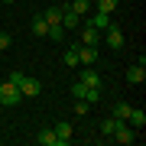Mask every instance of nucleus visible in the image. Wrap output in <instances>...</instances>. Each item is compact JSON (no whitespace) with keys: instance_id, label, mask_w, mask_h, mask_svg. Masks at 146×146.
Returning <instances> with one entry per match:
<instances>
[{"instance_id":"14","label":"nucleus","mask_w":146,"mask_h":146,"mask_svg":"<svg viewBox=\"0 0 146 146\" xmlns=\"http://www.w3.org/2000/svg\"><path fill=\"white\" fill-rule=\"evenodd\" d=\"M62 10L65 7H49V10H42V16H46L49 26H52V23H62Z\"/></svg>"},{"instance_id":"12","label":"nucleus","mask_w":146,"mask_h":146,"mask_svg":"<svg viewBox=\"0 0 146 146\" xmlns=\"http://www.w3.org/2000/svg\"><path fill=\"white\" fill-rule=\"evenodd\" d=\"M127 123H130V127H133L136 133H140L143 127H146V114H143V110H136V107H133V110H130V117H127Z\"/></svg>"},{"instance_id":"6","label":"nucleus","mask_w":146,"mask_h":146,"mask_svg":"<svg viewBox=\"0 0 146 146\" xmlns=\"http://www.w3.org/2000/svg\"><path fill=\"white\" fill-rule=\"evenodd\" d=\"M75 49H78V62H84V65L98 62V46H81V42H78Z\"/></svg>"},{"instance_id":"18","label":"nucleus","mask_w":146,"mask_h":146,"mask_svg":"<svg viewBox=\"0 0 146 146\" xmlns=\"http://www.w3.org/2000/svg\"><path fill=\"white\" fill-rule=\"evenodd\" d=\"M94 7H98V13H114L117 10V0H98Z\"/></svg>"},{"instance_id":"7","label":"nucleus","mask_w":146,"mask_h":146,"mask_svg":"<svg viewBox=\"0 0 146 146\" xmlns=\"http://www.w3.org/2000/svg\"><path fill=\"white\" fill-rule=\"evenodd\" d=\"M104 33H107L104 39H107V46H110V49H123V42H127V39H123V33H120V29L114 26V23H110V26H107Z\"/></svg>"},{"instance_id":"5","label":"nucleus","mask_w":146,"mask_h":146,"mask_svg":"<svg viewBox=\"0 0 146 146\" xmlns=\"http://www.w3.org/2000/svg\"><path fill=\"white\" fill-rule=\"evenodd\" d=\"M101 42V29H94L91 23H84L81 26V46H98Z\"/></svg>"},{"instance_id":"26","label":"nucleus","mask_w":146,"mask_h":146,"mask_svg":"<svg viewBox=\"0 0 146 146\" xmlns=\"http://www.w3.org/2000/svg\"><path fill=\"white\" fill-rule=\"evenodd\" d=\"M0 3H7V7H10V3H13V0H0Z\"/></svg>"},{"instance_id":"1","label":"nucleus","mask_w":146,"mask_h":146,"mask_svg":"<svg viewBox=\"0 0 146 146\" xmlns=\"http://www.w3.org/2000/svg\"><path fill=\"white\" fill-rule=\"evenodd\" d=\"M10 81L20 88L23 98H36V94L42 91V84H39L36 78H29V75H23V72H10Z\"/></svg>"},{"instance_id":"25","label":"nucleus","mask_w":146,"mask_h":146,"mask_svg":"<svg viewBox=\"0 0 146 146\" xmlns=\"http://www.w3.org/2000/svg\"><path fill=\"white\" fill-rule=\"evenodd\" d=\"M10 49V33H0V52H7Z\"/></svg>"},{"instance_id":"22","label":"nucleus","mask_w":146,"mask_h":146,"mask_svg":"<svg viewBox=\"0 0 146 146\" xmlns=\"http://www.w3.org/2000/svg\"><path fill=\"white\" fill-rule=\"evenodd\" d=\"M62 62H65V65H78V49L72 46V49L65 52V58H62Z\"/></svg>"},{"instance_id":"2","label":"nucleus","mask_w":146,"mask_h":146,"mask_svg":"<svg viewBox=\"0 0 146 146\" xmlns=\"http://www.w3.org/2000/svg\"><path fill=\"white\" fill-rule=\"evenodd\" d=\"M20 101H23V94H20V88H16L10 78L0 81V104H3V107H16Z\"/></svg>"},{"instance_id":"16","label":"nucleus","mask_w":146,"mask_h":146,"mask_svg":"<svg viewBox=\"0 0 146 146\" xmlns=\"http://www.w3.org/2000/svg\"><path fill=\"white\" fill-rule=\"evenodd\" d=\"M88 7H91V0H72V3H68V10H75L78 16H84V13H88Z\"/></svg>"},{"instance_id":"21","label":"nucleus","mask_w":146,"mask_h":146,"mask_svg":"<svg viewBox=\"0 0 146 146\" xmlns=\"http://www.w3.org/2000/svg\"><path fill=\"white\" fill-rule=\"evenodd\" d=\"M130 110H133L130 104H117V107H114V117H117V120H127V117H130Z\"/></svg>"},{"instance_id":"11","label":"nucleus","mask_w":146,"mask_h":146,"mask_svg":"<svg viewBox=\"0 0 146 146\" xmlns=\"http://www.w3.org/2000/svg\"><path fill=\"white\" fill-rule=\"evenodd\" d=\"M62 26H65V29H78V26H81V16L65 7V10H62Z\"/></svg>"},{"instance_id":"10","label":"nucleus","mask_w":146,"mask_h":146,"mask_svg":"<svg viewBox=\"0 0 146 146\" xmlns=\"http://www.w3.org/2000/svg\"><path fill=\"white\" fill-rule=\"evenodd\" d=\"M36 143H39V146H58V136H55L52 127H46V130L36 133Z\"/></svg>"},{"instance_id":"4","label":"nucleus","mask_w":146,"mask_h":146,"mask_svg":"<svg viewBox=\"0 0 146 146\" xmlns=\"http://www.w3.org/2000/svg\"><path fill=\"white\" fill-rule=\"evenodd\" d=\"M55 136H58V146H65V143H72V136H75V127L68 123V120H58V123L52 127Z\"/></svg>"},{"instance_id":"9","label":"nucleus","mask_w":146,"mask_h":146,"mask_svg":"<svg viewBox=\"0 0 146 146\" xmlns=\"http://www.w3.org/2000/svg\"><path fill=\"white\" fill-rule=\"evenodd\" d=\"M81 84H88V88H101V75L94 72L91 65H84V72H81V78H78Z\"/></svg>"},{"instance_id":"17","label":"nucleus","mask_w":146,"mask_h":146,"mask_svg":"<svg viewBox=\"0 0 146 146\" xmlns=\"http://www.w3.org/2000/svg\"><path fill=\"white\" fill-rule=\"evenodd\" d=\"M46 36H49V39H55V42H62V36H65V26H62V23H52Z\"/></svg>"},{"instance_id":"19","label":"nucleus","mask_w":146,"mask_h":146,"mask_svg":"<svg viewBox=\"0 0 146 146\" xmlns=\"http://www.w3.org/2000/svg\"><path fill=\"white\" fill-rule=\"evenodd\" d=\"M117 123H120V120H117V117H107V120H104V123H101V133H104V136H110V133H114V130H117Z\"/></svg>"},{"instance_id":"23","label":"nucleus","mask_w":146,"mask_h":146,"mask_svg":"<svg viewBox=\"0 0 146 146\" xmlns=\"http://www.w3.org/2000/svg\"><path fill=\"white\" fill-rule=\"evenodd\" d=\"M75 114L88 117V114H91V104H88V101H75Z\"/></svg>"},{"instance_id":"8","label":"nucleus","mask_w":146,"mask_h":146,"mask_svg":"<svg viewBox=\"0 0 146 146\" xmlns=\"http://www.w3.org/2000/svg\"><path fill=\"white\" fill-rule=\"evenodd\" d=\"M127 81H130V84H143L146 81V65H140V62L130 65V68H127Z\"/></svg>"},{"instance_id":"20","label":"nucleus","mask_w":146,"mask_h":146,"mask_svg":"<svg viewBox=\"0 0 146 146\" xmlns=\"http://www.w3.org/2000/svg\"><path fill=\"white\" fill-rule=\"evenodd\" d=\"M72 94H75V101H84V94H88V84L75 81V84H72Z\"/></svg>"},{"instance_id":"13","label":"nucleus","mask_w":146,"mask_h":146,"mask_svg":"<svg viewBox=\"0 0 146 146\" xmlns=\"http://www.w3.org/2000/svg\"><path fill=\"white\" fill-rule=\"evenodd\" d=\"M88 23H91L94 29H101V33H104V29L110 26V13H94V16H91Z\"/></svg>"},{"instance_id":"3","label":"nucleus","mask_w":146,"mask_h":146,"mask_svg":"<svg viewBox=\"0 0 146 146\" xmlns=\"http://www.w3.org/2000/svg\"><path fill=\"white\" fill-rule=\"evenodd\" d=\"M110 140H114V143H120V146H130V143L136 140V130L127 123V120H120V123H117V130L110 133Z\"/></svg>"},{"instance_id":"24","label":"nucleus","mask_w":146,"mask_h":146,"mask_svg":"<svg viewBox=\"0 0 146 146\" xmlns=\"http://www.w3.org/2000/svg\"><path fill=\"white\" fill-rule=\"evenodd\" d=\"M84 101H88V104H98V101H101V88H88Z\"/></svg>"},{"instance_id":"15","label":"nucleus","mask_w":146,"mask_h":146,"mask_svg":"<svg viewBox=\"0 0 146 146\" xmlns=\"http://www.w3.org/2000/svg\"><path fill=\"white\" fill-rule=\"evenodd\" d=\"M33 33H36V36H46V33H49V23H46V16H42V13L33 16Z\"/></svg>"}]
</instances>
